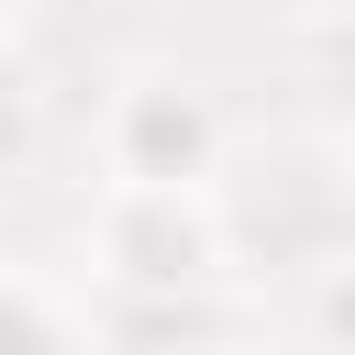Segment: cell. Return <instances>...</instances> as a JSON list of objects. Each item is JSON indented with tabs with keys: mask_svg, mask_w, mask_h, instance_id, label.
Wrapping results in <instances>:
<instances>
[{
	"mask_svg": "<svg viewBox=\"0 0 355 355\" xmlns=\"http://www.w3.org/2000/svg\"><path fill=\"white\" fill-rule=\"evenodd\" d=\"M344 22H355V0H344Z\"/></svg>",
	"mask_w": 355,
	"mask_h": 355,
	"instance_id": "277c9868",
	"label": "cell"
},
{
	"mask_svg": "<svg viewBox=\"0 0 355 355\" xmlns=\"http://www.w3.org/2000/svg\"><path fill=\"white\" fill-rule=\"evenodd\" d=\"M111 166H122V189H189V178L211 166V111H200L189 89H166V78L122 89V111H111Z\"/></svg>",
	"mask_w": 355,
	"mask_h": 355,
	"instance_id": "6da1fadb",
	"label": "cell"
},
{
	"mask_svg": "<svg viewBox=\"0 0 355 355\" xmlns=\"http://www.w3.org/2000/svg\"><path fill=\"white\" fill-rule=\"evenodd\" d=\"M322 333L355 344V266H333V288H322Z\"/></svg>",
	"mask_w": 355,
	"mask_h": 355,
	"instance_id": "3957f363",
	"label": "cell"
},
{
	"mask_svg": "<svg viewBox=\"0 0 355 355\" xmlns=\"http://www.w3.org/2000/svg\"><path fill=\"white\" fill-rule=\"evenodd\" d=\"M100 244H111V266L144 277V288H189V277L211 266V222H200L189 189H122L111 222H100Z\"/></svg>",
	"mask_w": 355,
	"mask_h": 355,
	"instance_id": "7a4b0ae2",
	"label": "cell"
}]
</instances>
